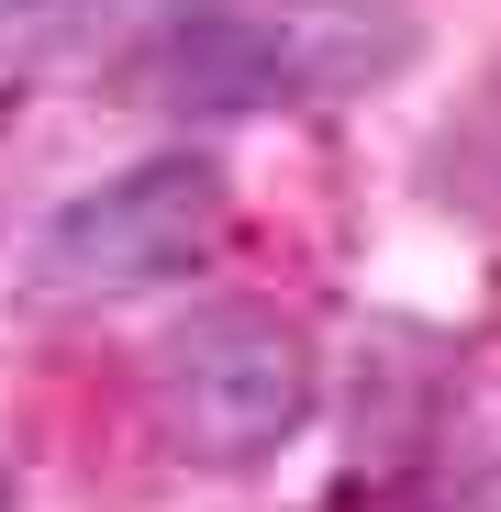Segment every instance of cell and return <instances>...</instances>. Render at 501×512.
<instances>
[{"instance_id": "7", "label": "cell", "mask_w": 501, "mask_h": 512, "mask_svg": "<svg viewBox=\"0 0 501 512\" xmlns=\"http://www.w3.org/2000/svg\"><path fill=\"white\" fill-rule=\"evenodd\" d=\"M0 512H23V468L12 457H0Z\"/></svg>"}, {"instance_id": "8", "label": "cell", "mask_w": 501, "mask_h": 512, "mask_svg": "<svg viewBox=\"0 0 501 512\" xmlns=\"http://www.w3.org/2000/svg\"><path fill=\"white\" fill-rule=\"evenodd\" d=\"M12 112H23V90H12V67H0V134H12Z\"/></svg>"}, {"instance_id": "2", "label": "cell", "mask_w": 501, "mask_h": 512, "mask_svg": "<svg viewBox=\"0 0 501 512\" xmlns=\"http://www.w3.org/2000/svg\"><path fill=\"white\" fill-rule=\"evenodd\" d=\"M312 334L268 301H212L179 312L145 346V412H156V446L179 468H268L301 423H312Z\"/></svg>"}, {"instance_id": "1", "label": "cell", "mask_w": 501, "mask_h": 512, "mask_svg": "<svg viewBox=\"0 0 501 512\" xmlns=\"http://www.w3.org/2000/svg\"><path fill=\"white\" fill-rule=\"evenodd\" d=\"M412 56H424L412 0H179L134 56V90L179 123H223L390 90Z\"/></svg>"}, {"instance_id": "4", "label": "cell", "mask_w": 501, "mask_h": 512, "mask_svg": "<svg viewBox=\"0 0 501 512\" xmlns=\"http://www.w3.org/2000/svg\"><path fill=\"white\" fill-rule=\"evenodd\" d=\"M101 23V0H0V67H23L45 45H78Z\"/></svg>"}, {"instance_id": "3", "label": "cell", "mask_w": 501, "mask_h": 512, "mask_svg": "<svg viewBox=\"0 0 501 512\" xmlns=\"http://www.w3.org/2000/svg\"><path fill=\"white\" fill-rule=\"evenodd\" d=\"M223 223H234V167L212 145H156L112 179H90L78 201H56L23 268L56 301H134V290L190 279L223 245Z\"/></svg>"}, {"instance_id": "5", "label": "cell", "mask_w": 501, "mask_h": 512, "mask_svg": "<svg viewBox=\"0 0 501 512\" xmlns=\"http://www.w3.org/2000/svg\"><path fill=\"white\" fill-rule=\"evenodd\" d=\"M457 156H468V167H479V179L501 190V90H490V101H479V112L457 123Z\"/></svg>"}, {"instance_id": "6", "label": "cell", "mask_w": 501, "mask_h": 512, "mask_svg": "<svg viewBox=\"0 0 501 512\" xmlns=\"http://www.w3.org/2000/svg\"><path fill=\"white\" fill-rule=\"evenodd\" d=\"M446 512H501V457H490L479 479H457V501H446Z\"/></svg>"}]
</instances>
